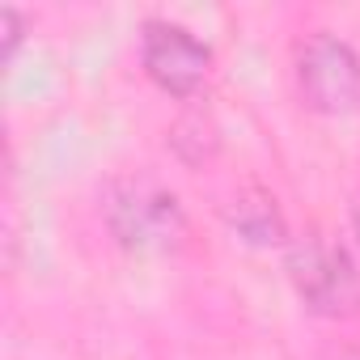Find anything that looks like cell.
Wrapping results in <instances>:
<instances>
[{"instance_id":"cell-3","label":"cell","mask_w":360,"mask_h":360,"mask_svg":"<svg viewBox=\"0 0 360 360\" xmlns=\"http://www.w3.org/2000/svg\"><path fill=\"white\" fill-rule=\"evenodd\" d=\"M297 94L318 115H352L360 106V56L330 30H309L292 47Z\"/></svg>"},{"instance_id":"cell-4","label":"cell","mask_w":360,"mask_h":360,"mask_svg":"<svg viewBox=\"0 0 360 360\" xmlns=\"http://www.w3.org/2000/svg\"><path fill=\"white\" fill-rule=\"evenodd\" d=\"M140 68L169 98H195L212 77V47L169 18H148L140 26Z\"/></svg>"},{"instance_id":"cell-8","label":"cell","mask_w":360,"mask_h":360,"mask_svg":"<svg viewBox=\"0 0 360 360\" xmlns=\"http://www.w3.org/2000/svg\"><path fill=\"white\" fill-rule=\"evenodd\" d=\"M352 233H356V246H360V204L352 208Z\"/></svg>"},{"instance_id":"cell-2","label":"cell","mask_w":360,"mask_h":360,"mask_svg":"<svg viewBox=\"0 0 360 360\" xmlns=\"http://www.w3.org/2000/svg\"><path fill=\"white\" fill-rule=\"evenodd\" d=\"M284 271H288V284H292L297 301L309 314L352 318L360 309V271H356V259L343 242H335L318 229L301 233V238L288 242Z\"/></svg>"},{"instance_id":"cell-6","label":"cell","mask_w":360,"mask_h":360,"mask_svg":"<svg viewBox=\"0 0 360 360\" xmlns=\"http://www.w3.org/2000/svg\"><path fill=\"white\" fill-rule=\"evenodd\" d=\"M169 148L183 157L187 165L208 161V157L221 148V131H217L212 115H208V110H187V115H178V123L169 127Z\"/></svg>"},{"instance_id":"cell-7","label":"cell","mask_w":360,"mask_h":360,"mask_svg":"<svg viewBox=\"0 0 360 360\" xmlns=\"http://www.w3.org/2000/svg\"><path fill=\"white\" fill-rule=\"evenodd\" d=\"M0 34H5V60H13V51L22 47V34H26V18L13 5L0 9Z\"/></svg>"},{"instance_id":"cell-5","label":"cell","mask_w":360,"mask_h":360,"mask_svg":"<svg viewBox=\"0 0 360 360\" xmlns=\"http://www.w3.org/2000/svg\"><path fill=\"white\" fill-rule=\"evenodd\" d=\"M225 221H229V229H233L246 246H259V250H267V246H288V242H292V238H288V221H284L276 195L263 191V187H242V191L225 204Z\"/></svg>"},{"instance_id":"cell-1","label":"cell","mask_w":360,"mask_h":360,"mask_svg":"<svg viewBox=\"0 0 360 360\" xmlns=\"http://www.w3.org/2000/svg\"><path fill=\"white\" fill-rule=\"evenodd\" d=\"M102 221L115 246L140 259L174 255L187 238V212L178 195L148 178H115L102 195Z\"/></svg>"}]
</instances>
